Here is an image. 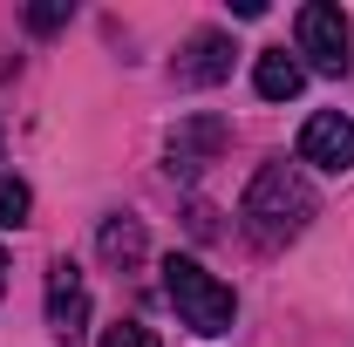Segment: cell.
Returning <instances> with one entry per match:
<instances>
[{
  "mask_svg": "<svg viewBox=\"0 0 354 347\" xmlns=\"http://www.w3.org/2000/svg\"><path fill=\"white\" fill-rule=\"evenodd\" d=\"M239 218H245V232H252L259 245H286V238L307 232V218H313V184L300 177V164H266V171L252 177Z\"/></svg>",
  "mask_w": 354,
  "mask_h": 347,
  "instance_id": "1",
  "label": "cell"
},
{
  "mask_svg": "<svg viewBox=\"0 0 354 347\" xmlns=\"http://www.w3.org/2000/svg\"><path fill=\"white\" fill-rule=\"evenodd\" d=\"M164 300L177 306V320L191 327V334H232V320H239V300H232V286H225L218 272H205L198 259H164Z\"/></svg>",
  "mask_w": 354,
  "mask_h": 347,
  "instance_id": "2",
  "label": "cell"
},
{
  "mask_svg": "<svg viewBox=\"0 0 354 347\" xmlns=\"http://www.w3.org/2000/svg\"><path fill=\"white\" fill-rule=\"evenodd\" d=\"M354 35H348V14L341 7H327V0H313V7H300V55H307V68H320V75H348V55Z\"/></svg>",
  "mask_w": 354,
  "mask_h": 347,
  "instance_id": "3",
  "label": "cell"
},
{
  "mask_svg": "<svg viewBox=\"0 0 354 347\" xmlns=\"http://www.w3.org/2000/svg\"><path fill=\"white\" fill-rule=\"evenodd\" d=\"M232 35H218V28H198L191 41H184V55L171 62V82L177 88H212V82H225L232 75Z\"/></svg>",
  "mask_w": 354,
  "mask_h": 347,
  "instance_id": "4",
  "label": "cell"
},
{
  "mask_svg": "<svg viewBox=\"0 0 354 347\" xmlns=\"http://www.w3.org/2000/svg\"><path fill=\"white\" fill-rule=\"evenodd\" d=\"M48 327H55V341H68V347L88 334V286L68 259L48 265Z\"/></svg>",
  "mask_w": 354,
  "mask_h": 347,
  "instance_id": "5",
  "label": "cell"
},
{
  "mask_svg": "<svg viewBox=\"0 0 354 347\" xmlns=\"http://www.w3.org/2000/svg\"><path fill=\"white\" fill-rule=\"evenodd\" d=\"M300 164H313V171H354V123L341 109L307 116V130H300Z\"/></svg>",
  "mask_w": 354,
  "mask_h": 347,
  "instance_id": "6",
  "label": "cell"
},
{
  "mask_svg": "<svg viewBox=\"0 0 354 347\" xmlns=\"http://www.w3.org/2000/svg\"><path fill=\"white\" fill-rule=\"evenodd\" d=\"M252 88H259L266 102H293V95L307 88V62L286 55V48H259V62H252Z\"/></svg>",
  "mask_w": 354,
  "mask_h": 347,
  "instance_id": "7",
  "label": "cell"
},
{
  "mask_svg": "<svg viewBox=\"0 0 354 347\" xmlns=\"http://www.w3.org/2000/svg\"><path fill=\"white\" fill-rule=\"evenodd\" d=\"M218 143H225V123H184V130L171 136V171H198Z\"/></svg>",
  "mask_w": 354,
  "mask_h": 347,
  "instance_id": "8",
  "label": "cell"
},
{
  "mask_svg": "<svg viewBox=\"0 0 354 347\" xmlns=\"http://www.w3.org/2000/svg\"><path fill=\"white\" fill-rule=\"evenodd\" d=\"M102 259L109 265H136L143 259V225H136V218H109V225H102Z\"/></svg>",
  "mask_w": 354,
  "mask_h": 347,
  "instance_id": "9",
  "label": "cell"
},
{
  "mask_svg": "<svg viewBox=\"0 0 354 347\" xmlns=\"http://www.w3.org/2000/svg\"><path fill=\"white\" fill-rule=\"evenodd\" d=\"M28 212H35V191L21 177H0V232L7 225H28Z\"/></svg>",
  "mask_w": 354,
  "mask_h": 347,
  "instance_id": "10",
  "label": "cell"
},
{
  "mask_svg": "<svg viewBox=\"0 0 354 347\" xmlns=\"http://www.w3.org/2000/svg\"><path fill=\"white\" fill-rule=\"evenodd\" d=\"M102 347H157V334L143 320H116V327H102Z\"/></svg>",
  "mask_w": 354,
  "mask_h": 347,
  "instance_id": "11",
  "label": "cell"
},
{
  "mask_svg": "<svg viewBox=\"0 0 354 347\" xmlns=\"http://www.w3.org/2000/svg\"><path fill=\"white\" fill-rule=\"evenodd\" d=\"M62 21H68V0H48V7H35V14H28V28H35V35H55Z\"/></svg>",
  "mask_w": 354,
  "mask_h": 347,
  "instance_id": "12",
  "label": "cell"
},
{
  "mask_svg": "<svg viewBox=\"0 0 354 347\" xmlns=\"http://www.w3.org/2000/svg\"><path fill=\"white\" fill-rule=\"evenodd\" d=\"M0 293H7V252H0Z\"/></svg>",
  "mask_w": 354,
  "mask_h": 347,
  "instance_id": "13",
  "label": "cell"
}]
</instances>
